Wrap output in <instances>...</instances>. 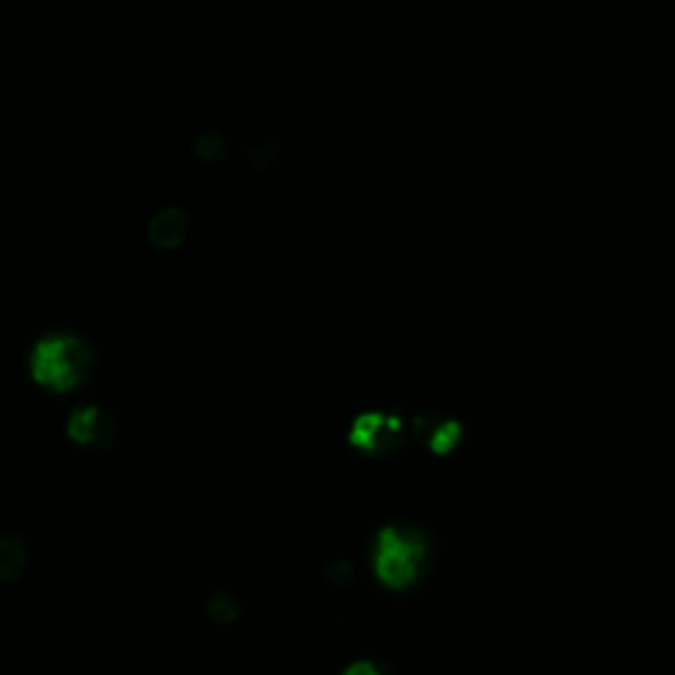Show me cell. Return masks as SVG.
<instances>
[{"label": "cell", "instance_id": "cell-1", "mask_svg": "<svg viewBox=\"0 0 675 675\" xmlns=\"http://www.w3.org/2000/svg\"><path fill=\"white\" fill-rule=\"evenodd\" d=\"M32 377L51 391H69L91 370V346L74 335H48L32 349Z\"/></svg>", "mask_w": 675, "mask_h": 675}, {"label": "cell", "instance_id": "cell-2", "mask_svg": "<svg viewBox=\"0 0 675 675\" xmlns=\"http://www.w3.org/2000/svg\"><path fill=\"white\" fill-rule=\"evenodd\" d=\"M425 560V541L419 533L385 528L377 536L375 573L391 589H404L415 581Z\"/></svg>", "mask_w": 675, "mask_h": 675}, {"label": "cell", "instance_id": "cell-3", "mask_svg": "<svg viewBox=\"0 0 675 675\" xmlns=\"http://www.w3.org/2000/svg\"><path fill=\"white\" fill-rule=\"evenodd\" d=\"M398 438H402V423L396 417L381 415V412L360 415L349 430L351 444L370 454L391 449V446L398 444Z\"/></svg>", "mask_w": 675, "mask_h": 675}, {"label": "cell", "instance_id": "cell-4", "mask_svg": "<svg viewBox=\"0 0 675 675\" xmlns=\"http://www.w3.org/2000/svg\"><path fill=\"white\" fill-rule=\"evenodd\" d=\"M188 236V217L183 209H162L156 211L154 219L148 225V240L156 248H177Z\"/></svg>", "mask_w": 675, "mask_h": 675}, {"label": "cell", "instance_id": "cell-5", "mask_svg": "<svg viewBox=\"0 0 675 675\" xmlns=\"http://www.w3.org/2000/svg\"><path fill=\"white\" fill-rule=\"evenodd\" d=\"M103 425L106 423H103L101 409H95V406H82V409L69 417V436L77 440V444H95V440L101 438Z\"/></svg>", "mask_w": 675, "mask_h": 675}, {"label": "cell", "instance_id": "cell-6", "mask_svg": "<svg viewBox=\"0 0 675 675\" xmlns=\"http://www.w3.org/2000/svg\"><path fill=\"white\" fill-rule=\"evenodd\" d=\"M27 562V549L22 539L17 536H3L0 539V581H13L22 573Z\"/></svg>", "mask_w": 675, "mask_h": 675}, {"label": "cell", "instance_id": "cell-7", "mask_svg": "<svg viewBox=\"0 0 675 675\" xmlns=\"http://www.w3.org/2000/svg\"><path fill=\"white\" fill-rule=\"evenodd\" d=\"M459 438H461L459 423H454V419H449V423H440L430 436V449L436 454H446L459 444Z\"/></svg>", "mask_w": 675, "mask_h": 675}, {"label": "cell", "instance_id": "cell-8", "mask_svg": "<svg viewBox=\"0 0 675 675\" xmlns=\"http://www.w3.org/2000/svg\"><path fill=\"white\" fill-rule=\"evenodd\" d=\"M211 615H215V620H222V623H227V620H232L238 615V608L236 602H232L230 596H215V602H211Z\"/></svg>", "mask_w": 675, "mask_h": 675}, {"label": "cell", "instance_id": "cell-9", "mask_svg": "<svg viewBox=\"0 0 675 675\" xmlns=\"http://www.w3.org/2000/svg\"><path fill=\"white\" fill-rule=\"evenodd\" d=\"M198 154L206 156V158L222 154V137H219L217 133L201 135V141H198Z\"/></svg>", "mask_w": 675, "mask_h": 675}, {"label": "cell", "instance_id": "cell-10", "mask_svg": "<svg viewBox=\"0 0 675 675\" xmlns=\"http://www.w3.org/2000/svg\"><path fill=\"white\" fill-rule=\"evenodd\" d=\"M343 675H381L375 671V665H370V663H356V665H351L346 673Z\"/></svg>", "mask_w": 675, "mask_h": 675}]
</instances>
